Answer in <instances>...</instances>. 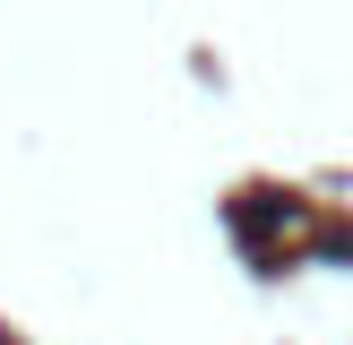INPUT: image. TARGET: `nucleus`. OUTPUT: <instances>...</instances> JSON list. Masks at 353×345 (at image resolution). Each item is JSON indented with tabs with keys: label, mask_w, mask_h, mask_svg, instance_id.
Listing matches in <instances>:
<instances>
[{
	"label": "nucleus",
	"mask_w": 353,
	"mask_h": 345,
	"mask_svg": "<svg viewBox=\"0 0 353 345\" xmlns=\"http://www.w3.org/2000/svg\"><path fill=\"white\" fill-rule=\"evenodd\" d=\"M233 224H241V233H285V224H302V207H293L285 190H241V199H233Z\"/></svg>",
	"instance_id": "f257e3e1"
}]
</instances>
